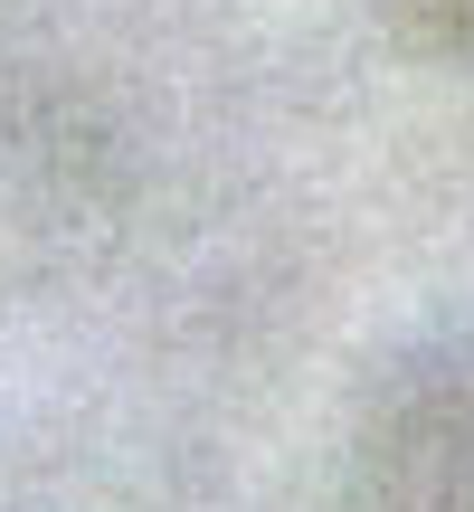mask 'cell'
<instances>
[{
    "instance_id": "cell-1",
    "label": "cell",
    "mask_w": 474,
    "mask_h": 512,
    "mask_svg": "<svg viewBox=\"0 0 474 512\" xmlns=\"http://www.w3.org/2000/svg\"><path fill=\"white\" fill-rule=\"evenodd\" d=\"M389 484H408L427 512H474V361H446L408 389Z\"/></svg>"
}]
</instances>
